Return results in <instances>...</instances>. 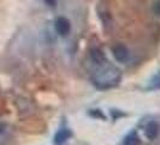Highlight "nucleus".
<instances>
[{"label":"nucleus","instance_id":"obj_5","mask_svg":"<svg viewBox=\"0 0 160 145\" xmlns=\"http://www.w3.org/2000/svg\"><path fill=\"white\" fill-rule=\"evenodd\" d=\"M90 58H92V61L95 64H99V65L104 64L105 62H106V56H105L104 51L100 50L99 47L92 48V51H90Z\"/></svg>","mask_w":160,"mask_h":145},{"label":"nucleus","instance_id":"obj_8","mask_svg":"<svg viewBox=\"0 0 160 145\" xmlns=\"http://www.w3.org/2000/svg\"><path fill=\"white\" fill-rule=\"evenodd\" d=\"M151 89H160V74H158L152 81V86H151Z\"/></svg>","mask_w":160,"mask_h":145},{"label":"nucleus","instance_id":"obj_1","mask_svg":"<svg viewBox=\"0 0 160 145\" xmlns=\"http://www.w3.org/2000/svg\"><path fill=\"white\" fill-rule=\"evenodd\" d=\"M94 80L100 89L111 87L112 85L117 83V81L119 80V72L116 68H107V69L99 72L94 78Z\"/></svg>","mask_w":160,"mask_h":145},{"label":"nucleus","instance_id":"obj_7","mask_svg":"<svg viewBox=\"0 0 160 145\" xmlns=\"http://www.w3.org/2000/svg\"><path fill=\"white\" fill-rule=\"evenodd\" d=\"M140 144V138L135 132L130 133L128 137L124 139V145H138Z\"/></svg>","mask_w":160,"mask_h":145},{"label":"nucleus","instance_id":"obj_4","mask_svg":"<svg viewBox=\"0 0 160 145\" xmlns=\"http://www.w3.org/2000/svg\"><path fill=\"white\" fill-rule=\"evenodd\" d=\"M159 132H160V127L158 125V122L155 121H151L146 128H144V133H146V137L148 138L149 140H154L155 138L159 136Z\"/></svg>","mask_w":160,"mask_h":145},{"label":"nucleus","instance_id":"obj_9","mask_svg":"<svg viewBox=\"0 0 160 145\" xmlns=\"http://www.w3.org/2000/svg\"><path fill=\"white\" fill-rule=\"evenodd\" d=\"M153 10H154V13H155L157 16H160V1H157V3L154 4Z\"/></svg>","mask_w":160,"mask_h":145},{"label":"nucleus","instance_id":"obj_2","mask_svg":"<svg viewBox=\"0 0 160 145\" xmlns=\"http://www.w3.org/2000/svg\"><path fill=\"white\" fill-rule=\"evenodd\" d=\"M112 53L114 58L119 62V63H125L129 59V56H130V53H129V50L124 45H114L112 47Z\"/></svg>","mask_w":160,"mask_h":145},{"label":"nucleus","instance_id":"obj_10","mask_svg":"<svg viewBox=\"0 0 160 145\" xmlns=\"http://www.w3.org/2000/svg\"><path fill=\"white\" fill-rule=\"evenodd\" d=\"M4 129H5V125L2 122H0V134L4 132Z\"/></svg>","mask_w":160,"mask_h":145},{"label":"nucleus","instance_id":"obj_6","mask_svg":"<svg viewBox=\"0 0 160 145\" xmlns=\"http://www.w3.org/2000/svg\"><path fill=\"white\" fill-rule=\"evenodd\" d=\"M70 137H71V132L69 129H60V131L57 132V134L54 136V144L56 145L64 144Z\"/></svg>","mask_w":160,"mask_h":145},{"label":"nucleus","instance_id":"obj_3","mask_svg":"<svg viewBox=\"0 0 160 145\" xmlns=\"http://www.w3.org/2000/svg\"><path fill=\"white\" fill-rule=\"evenodd\" d=\"M54 25H56L57 33H58L60 36H66V35L70 33V29H71L70 22H69L65 17H58L56 19Z\"/></svg>","mask_w":160,"mask_h":145}]
</instances>
